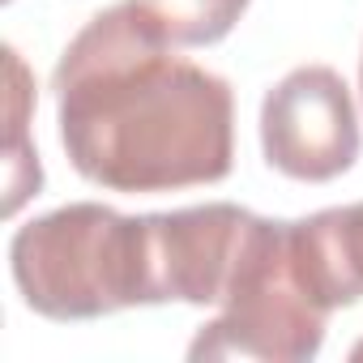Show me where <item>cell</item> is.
<instances>
[{
    "label": "cell",
    "instance_id": "9c48e42d",
    "mask_svg": "<svg viewBox=\"0 0 363 363\" xmlns=\"http://www.w3.org/2000/svg\"><path fill=\"white\" fill-rule=\"evenodd\" d=\"M350 359H363V342H354V346H350Z\"/></svg>",
    "mask_w": 363,
    "mask_h": 363
},
{
    "label": "cell",
    "instance_id": "277c9868",
    "mask_svg": "<svg viewBox=\"0 0 363 363\" xmlns=\"http://www.w3.org/2000/svg\"><path fill=\"white\" fill-rule=\"evenodd\" d=\"M350 86L329 65L291 69L261 103V150L274 171L299 184H329L359 158Z\"/></svg>",
    "mask_w": 363,
    "mask_h": 363
},
{
    "label": "cell",
    "instance_id": "ba28073f",
    "mask_svg": "<svg viewBox=\"0 0 363 363\" xmlns=\"http://www.w3.org/2000/svg\"><path fill=\"white\" fill-rule=\"evenodd\" d=\"M333 227H337V248H342V261H346V269H350L354 286L363 291V201L333 210Z\"/></svg>",
    "mask_w": 363,
    "mask_h": 363
},
{
    "label": "cell",
    "instance_id": "3957f363",
    "mask_svg": "<svg viewBox=\"0 0 363 363\" xmlns=\"http://www.w3.org/2000/svg\"><path fill=\"white\" fill-rule=\"evenodd\" d=\"M329 312L299 278L291 252V223L257 218L240 269L218 303V316L201 325L189 359H265L308 363L325 346Z\"/></svg>",
    "mask_w": 363,
    "mask_h": 363
},
{
    "label": "cell",
    "instance_id": "7a4b0ae2",
    "mask_svg": "<svg viewBox=\"0 0 363 363\" xmlns=\"http://www.w3.org/2000/svg\"><path fill=\"white\" fill-rule=\"evenodd\" d=\"M22 303L48 320H99L158 303L154 218L73 201L22 223L9 240Z\"/></svg>",
    "mask_w": 363,
    "mask_h": 363
},
{
    "label": "cell",
    "instance_id": "5b68a950",
    "mask_svg": "<svg viewBox=\"0 0 363 363\" xmlns=\"http://www.w3.org/2000/svg\"><path fill=\"white\" fill-rule=\"evenodd\" d=\"M261 214L214 201L175 214H154V265H158V303H197L218 308L240 269V257L252 240Z\"/></svg>",
    "mask_w": 363,
    "mask_h": 363
},
{
    "label": "cell",
    "instance_id": "6da1fadb",
    "mask_svg": "<svg viewBox=\"0 0 363 363\" xmlns=\"http://www.w3.org/2000/svg\"><path fill=\"white\" fill-rule=\"evenodd\" d=\"M52 90L73 171L107 193L218 184L235 167L231 86L175 56L133 0L69 39Z\"/></svg>",
    "mask_w": 363,
    "mask_h": 363
},
{
    "label": "cell",
    "instance_id": "52a82bcc",
    "mask_svg": "<svg viewBox=\"0 0 363 363\" xmlns=\"http://www.w3.org/2000/svg\"><path fill=\"white\" fill-rule=\"evenodd\" d=\"M133 5L171 48H214L240 26L252 0H133Z\"/></svg>",
    "mask_w": 363,
    "mask_h": 363
},
{
    "label": "cell",
    "instance_id": "30bf717a",
    "mask_svg": "<svg viewBox=\"0 0 363 363\" xmlns=\"http://www.w3.org/2000/svg\"><path fill=\"white\" fill-rule=\"evenodd\" d=\"M359 90H363V56H359Z\"/></svg>",
    "mask_w": 363,
    "mask_h": 363
},
{
    "label": "cell",
    "instance_id": "8992f818",
    "mask_svg": "<svg viewBox=\"0 0 363 363\" xmlns=\"http://www.w3.org/2000/svg\"><path fill=\"white\" fill-rule=\"evenodd\" d=\"M5 69H9V141H5V218H18V210L39 197L43 189V167L35 145H26V120L35 111V82L18 56V48H5Z\"/></svg>",
    "mask_w": 363,
    "mask_h": 363
}]
</instances>
